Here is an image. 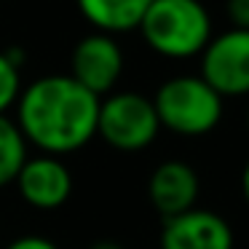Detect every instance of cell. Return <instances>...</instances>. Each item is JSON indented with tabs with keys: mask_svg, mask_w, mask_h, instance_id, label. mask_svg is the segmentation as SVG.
Returning <instances> with one entry per match:
<instances>
[{
	"mask_svg": "<svg viewBox=\"0 0 249 249\" xmlns=\"http://www.w3.org/2000/svg\"><path fill=\"white\" fill-rule=\"evenodd\" d=\"M124 49L118 46L115 35L97 33L81 38L70 54V72L83 89L97 94L99 99L113 94L115 83L124 75Z\"/></svg>",
	"mask_w": 249,
	"mask_h": 249,
	"instance_id": "8992f818",
	"label": "cell"
},
{
	"mask_svg": "<svg viewBox=\"0 0 249 249\" xmlns=\"http://www.w3.org/2000/svg\"><path fill=\"white\" fill-rule=\"evenodd\" d=\"M81 17L97 33L121 35L140 30L153 0H75Z\"/></svg>",
	"mask_w": 249,
	"mask_h": 249,
	"instance_id": "30bf717a",
	"label": "cell"
},
{
	"mask_svg": "<svg viewBox=\"0 0 249 249\" xmlns=\"http://www.w3.org/2000/svg\"><path fill=\"white\" fill-rule=\"evenodd\" d=\"M89 249H124V247H121L118 241H113V238H99V241H94Z\"/></svg>",
	"mask_w": 249,
	"mask_h": 249,
	"instance_id": "2e32d148",
	"label": "cell"
},
{
	"mask_svg": "<svg viewBox=\"0 0 249 249\" xmlns=\"http://www.w3.org/2000/svg\"><path fill=\"white\" fill-rule=\"evenodd\" d=\"M161 124L153 99L137 91H115L99 99L97 137L121 153L145 150L156 142Z\"/></svg>",
	"mask_w": 249,
	"mask_h": 249,
	"instance_id": "277c9868",
	"label": "cell"
},
{
	"mask_svg": "<svg viewBox=\"0 0 249 249\" xmlns=\"http://www.w3.org/2000/svg\"><path fill=\"white\" fill-rule=\"evenodd\" d=\"M22 94V72L19 65L6 54L0 51V115H6L8 107H14Z\"/></svg>",
	"mask_w": 249,
	"mask_h": 249,
	"instance_id": "7c38bea8",
	"label": "cell"
},
{
	"mask_svg": "<svg viewBox=\"0 0 249 249\" xmlns=\"http://www.w3.org/2000/svg\"><path fill=\"white\" fill-rule=\"evenodd\" d=\"M153 107L161 129L179 137H204L220 126L225 99L201 75H174L158 86Z\"/></svg>",
	"mask_w": 249,
	"mask_h": 249,
	"instance_id": "3957f363",
	"label": "cell"
},
{
	"mask_svg": "<svg viewBox=\"0 0 249 249\" xmlns=\"http://www.w3.org/2000/svg\"><path fill=\"white\" fill-rule=\"evenodd\" d=\"M241 193H244V201L249 204V158L244 163V172H241Z\"/></svg>",
	"mask_w": 249,
	"mask_h": 249,
	"instance_id": "9a60e30c",
	"label": "cell"
},
{
	"mask_svg": "<svg viewBox=\"0 0 249 249\" xmlns=\"http://www.w3.org/2000/svg\"><path fill=\"white\" fill-rule=\"evenodd\" d=\"M24 161H27V140L19 131L17 121L0 115V188L17 179Z\"/></svg>",
	"mask_w": 249,
	"mask_h": 249,
	"instance_id": "8fae6325",
	"label": "cell"
},
{
	"mask_svg": "<svg viewBox=\"0 0 249 249\" xmlns=\"http://www.w3.org/2000/svg\"><path fill=\"white\" fill-rule=\"evenodd\" d=\"M225 17L231 27L249 30V0H225Z\"/></svg>",
	"mask_w": 249,
	"mask_h": 249,
	"instance_id": "4fadbf2b",
	"label": "cell"
},
{
	"mask_svg": "<svg viewBox=\"0 0 249 249\" xmlns=\"http://www.w3.org/2000/svg\"><path fill=\"white\" fill-rule=\"evenodd\" d=\"M19 196H22L24 204H30L33 209H59V206L67 204L72 193V172L67 169V163L62 161L59 156H35L22 163L17 179Z\"/></svg>",
	"mask_w": 249,
	"mask_h": 249,
	"instance_id": "52a82bcc",
	"label": "cell"
},
{
	"mask_svg": "<svg viewBox=\"0 0 249 249\" xmlns=\"http://www.w3.org/2000/svg\"><path fill=\"white\" fill-rule=\"evenodd\" d=\"M140 33L156 54L166 59H190L201 56L214 27L201 0H153Z\"/></svg>",
	"mask_w": 249,
	"mask_h": 249,
	"instance_id": "7a4b0ae2",
	"label": "cell"
},
{
	"mask_svg": "<svg viewBox=\"0 0 249 249\" xmlns=\"http://www.w3.org/2000/svg\"><path fill=\"white\" fill-rule=\"evenodd\" d=\"M97 115L99 97L70 75H43L17 99V126L27 145L59 158L97 137Z\"/></svg>",
	"mask_w": 249,
	"mask_h": 249,
	"instance_id": "6da1fadb",
	"label": "cell"
},
{
	"mask_svg": "<svg viewBox=\"0 0 249 249\" xmlns=\"http://www.w3.org/2000/svg\"><path fill=\"white\" fill-rule=\"evenodd\" d=\"M247 129H249V110H247Z\"/></svg>",
	"mask_w": 249,
	"mask_h": 249,
	"instance_id": "e0dca14e",
	"label": "cell"
},
{
	"mask_svg": "<svg viewBox=\"0 0 249 249\" xmlns=\"http://www.w3.org/2000/svg\"><path fill=\"white\" fill-rule=\"evenodd\" d=\"M6 249H59L51 238H43V236H22L17 241H11Z\"/></svg>",
	"mask_w": 249,
	"mask_h": 249,
	"instance_id": "5bb4252c",
	"label": "cell"
},
{
	"mask_svg": "<svg viewBox=\"0 0 249 249\" xmlns=\"http://www.w3.org/2000/svg\"><path fill=\"white\" fill-rule=\"evenodd\" d=\"M198 193L201 182L196 169L185 161H177V158L158 163L147 179V198L163 220L193 209Z\"/></svg>",
	"mask_w": 249,
	"mask_h": 249,
	"instance_id": "9c48e42d",
	"label": "cell"
},
{
	"mask_svg": "<svg viewBox=\"0 0 249 249\" xmlns=\"http://www.w3.org/2000/svg\"><path fill=\"white\" fill-rule=\"evenodd\" d=\"M201 78L225 97H247L249 94V30H225L212 35L201 51Z\"/></svg>",
	"mask_w": 249,
	"mask_h": 249,
	"instance_id": "5b68a950",
	"label": "cell"
},
{
	"mask_svg": "<svg viewBox=\"0 0 249 249\" xmlns=\"http://www.w3.org/2000/svg\"><path fill=\"white\" fill-rule=\"evenodd\" d=\"M233 228L212 209H193L163 220L161 249H233Z\"/></svg>",
	"mask_w": 249,
	"mask_h": 249,
	"instance_id": "ba28073f",
	"label": "cell"
}]
</instances>
